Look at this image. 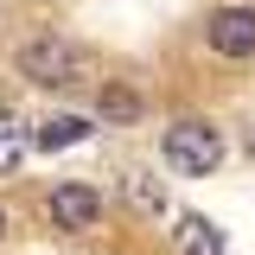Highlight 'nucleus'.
Masks as SVG:
<instances>
[{
	"mask_svg": "<svg viewBox=\"0 0 255 255\" xmlns=\"http://www.w3.org/2000/svg\"><path fill=\"white\" fill-rule=\"evenodd\" d=\"M83 134H90V122H83V115H51L32 140H38V147H77Z\"/></svg>",
	"mask_w": 255,
	"mask_h": 255,
	"instance_id": "6",
	"label": "nucleus"
},
{
	"mask_svg": "<svg viewBox=\"0 0 255 255\" xmlns=\"http://www.w3.org/2000/svg\"><path fill=\"white\" fill-rule=\"evenodd\" d=\"M128 198H134L140 211H159V191H153V185H128Z\"/></svg>",
	"mask_w": 255,
	"mask_h": 255,
	"instance_id": "9",
	"label": "nucleus"
},
{
	"mask_svg": "<svg viewBox=\"0 0 255 255\" xmlns=\"http://www.w3.org/2000/svg\"><path fill=\"white\" fill-rule=\"evenodd\" d=\"M19 70H26L32 83H45V90H64V83H77L83 77V51L70 45V38H26L19 45Z\"/></svg>",
	"mask_w": 255,
	"mask_h": 255,
	"instance_id": "2",
	"label": "nucleus"
},
{
	"mask_svg": "<svg viewBox=\"0 0 255 255\" xmlns=\"http://www.w3.org/2000/svg\"><path fill=\"white\" fill-rule=\"evenodd\" d=\"M0 236H6V211H0Z\"/></svg>",
	"mask_w": 255,
	"mask_h": 255,
	"instance_id": "10",
	"label": "nucleus"
},
{
	"mask_svg": "<svg viewBox=\"0 0 255 255\" xmlns=\"http://www.w3.org/2000/svg\"><path fill=\"white\" fill-rule=\"evenodd\" d=\"M19 159H26V134H19L13 122H0V172H13Z\"/></svg>",
	"mask_w": 255,
	"mask_h": 255,
	"instance_id": "8",
	"label": "nucleus"
},
{
	"mask_svg": "<svg viewBox=\"0 0 255 255\" xmlns=\"http://www.w3.org/2000/svg\"><path fill=\"white\" fill-rule=\"evenodd\" d=\"M102 115H109V122H134V115H140V90L109 83V90H102Z\"/></svg>",
	"mask_w": 255,
	"mask_h": 255,
	"instance_id": "7",
	"label": "nucleus"
},
{
	"mask_svg": "<svg viewBox=\"0 0 255 255\" xmlns=\"http://www.w3.org/2000/svg\"><path fill=\"white\" fill-rule=\"evenodd\" d=\"M166 166L185 172V179H204L223 166V140L211 122H172L166 128Z\"/></svg>",
	"mask_w": 255,
	"mask_h": 255,
	"instance_id": "1",
	"label": "nucleus"
},
{
	"mask_svg": "<svg viewBox=\"0 0 255 255\" xmlns=\"http://www.w3.org/2000/svg\"><path fill=\"white\" fill-rule=\"evenodd\" d=\"M96 217H102V198H96V185H83V179H64V185H51V223H58V230H90Z\"/></svg>",
	"mask_w": 255,
	"mask_h": 255,
	"instance_id": "4",
	"label": "nucleus"
},
{
	"mask_svg": "<svg viewBox=\"0 0 255 255\" xmlns=\"http://www.w3.org/2000/svg\"><path fill=\"white\" fill-rule=\"evenodd\" d=\"M204 38H211V51H223V58H249L255 51V6H217L211 26H204Z\"/></svg>",
	"mask_w": 255,
	"mask_h": 255,
	"instance_id": "3",
	"label": "nucleus"
},
{
	"mask_svg": "<svg viewBox=\"0 0 255 255\" xmlns=\"http://www.w3.org/2000/svg\"><path fill=\"white\" fill-rule=\"evenodd\" d=\"M179 249H185V255H223L217 223H211V217H179Z\"/></svg>",
	"mask_w": 255,
	"mask_h": 255,
	"instance_id": "5",
	"label": "nucleus"
}]
</instances>
